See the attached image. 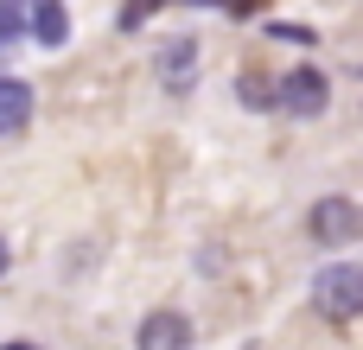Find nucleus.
Returning a JSON list of instances; mask_svg holds the SVG:
<instances>
[{
  "mask_svg": "<svg viewBox=\"0 0 363 350\" xmlns=\"http://www.w3.org/2000/svg\"><path fill=\"white\" fill-rule=\"evenodd\" d=\"M191 70H198V45H191V38H172V45L160 51V77H166L172 89H191Z\"/></svg>",
  "mask_w": 363,
  "mask_h": 350,
  "instance_id": "423d86ee",
  "label": "nucleus"
},
{
  "mask_svg": "<svg viewBox=\"0 0 363 350\" xmlns=\"http://www.w3.org/2000/svg\"><path fill=\"white\" fill-rule=\"evenodd\" d=\"M0 274H6V236H0Z\"/></svg>",
  "mask_w": 363,
  "mask_h": 350,
  "instance_id": "9d476101",
  "label": "nucleus"
},
{
  "mask_svg": "<svg viewBox=\"0 0 363 350\" xmlns=\"http://www.w3.org/2000/svg\"><path fill=\"white\" fill-rule=\"evenodd\" d=\"M26 121H32V89H26L19 77H0V140L19 134Z\"/></svg>",
  "mask_w": 363,
  "mask_h": 350,
  "instance_id": "39448f33",
  "label": "nucleus"
},
{
  "mask_svg": "<svg viewBox=\"0 0 363 350\" xmlns=\"http://www.w3.org/2000/svg\"><path fill=\"white\" fill-rule=\"evenodd\" d=\"M26 19H32V0H0V38L6 45L26 32Z\"/></svg>",
  "mask_w": 363,
  "mask_h": 350,
  "instance_id": "6e6552de",
  "label": "nucleus"
},
{
  "mask_svg": "<svg viewBox=\"0 0 363 350\" xmlns=\"http://www.w3.org/2000/svg\"><path fill=\"white\" fill-rule=\"evenodd\" d=\"M140 350H191V325H185L179 312H147Z\"/></svg>",
  "mask_w": 363,
  "mask_h": 350,
  "instance_id": "20e7f679",
  "label": "nucleus"
},
{
  "mask_svg": "<svg viewBox=\"0 0 363 350\" xmlns=\"http://www.w3.org/2000/svg\"><path fill=\"white\" fill-rule=\"evenodd\" d=\"M313 306L332 319V325H351L363 312V268L357 261H332L313 274Z\"/></svg>",
  "mask_w": 363,
  "mask_h": 350,
  "instance_id": "f257e3e1",
  "label": "nucleus"
},
{
  "mask_svg": "<svg viewBox=\"0 0 363 350\" xmlns=\"http://www.w3.org/2000/svg\"><path fill=\"white\" fill-rule=\"evenodd\" d=\"M0 350H32V344H0Z\"/></svg>",
  "mask_w": 363,
  "mask_h": 350,
  "instance_id": "9b49d317",
  "label": "nucleus"
},
{
  "mask_svg": "<svg viewBox=\"0 0 363 350\" xmlns=\"http://www.w3.org/2000/svg\"><path fill=\"white\" fill-rule=\"evenodd\" d=\"M236 96H242L249 108H274V89L262 83V70H242V83H236Z\"/></svg>",
  "mask_w": 363,
  "mask_h": 350,
  "instance_id": "1a4fd4ad",
  "label": "nucleus"
},
{
  "mask_svg": "<svg viewBox=\"0 0 363 350\" xmlns=\"http://www.w3.org/2000/svg\"><path fill=\"white\" fill-rule=\"evenodd\" d=\"M26 26H32L38 45H64V38H70V13H64L57 0H32V19H26Z\"/></svg>",
  "mask_w": 363,
  "mask_h": 350,
  "instance_id": "0eeeda50",
  "label": "nucleus"
},
{
  "mask_svg": "<svg viewBox=\"0 0 363 350\" xmlns=\"http://www.w3.org/2000/svg\"><path fill=\"white\" fill-rule=\"evenodd\" d=\"M306 230H313V242L319 249H351L363 236V210L351 198H319L313 210H306Z\"/></svg>",
  "mask_w": 363,
  "mask_h": 350,
  "instance_id": "f03ea898",
  "label": "nucleus"
},
{
  "mask_svg": "<svg viewBox=\"0 0 363 350\" xmlns=\"http://www.w3.org/2000/svg\"><path fill=\"white\" fill-rule=\"evenodd\" d=\"M274 102H281L287 115L313 121V115H325V102H332V77H325L319 64H300V70H287V77H281Z\"/></svg>",
  "mask_w": 363,
  "mask_h": 350,
  "instance_id": "7ed1b4c3",
  "label": "nucleus"
}]
</instances>
